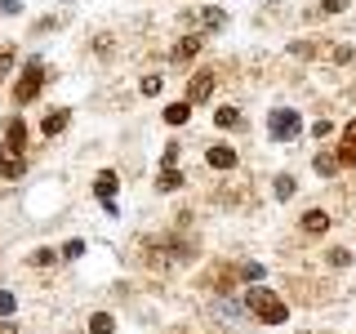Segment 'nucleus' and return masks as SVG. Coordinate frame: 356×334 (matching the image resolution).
I'll return each instance as SVG.
<instances>
[{
	"instance_id": "1a4fd4ad",
	"label": "nucleus",
	"mask_w": 356,
	"mask_h": 334,
	"mask_svg": "<svg viewBox=\"0 0 356 334\" xmlns=\"http://www.w3.org/2000/svg\"><path fill=\"white\" fill-rule=\"evenodd\" d=\"M205 165H209V170H232V165H236V152H232V148H209Z\"/></svg>"
},
{
	"instance_id": "393cba45",
	"label": "nucleus",
	"mask_w": 356,
	"mask_h": 334,
	"mask_svg": "<svg viewBox=\"0 0 356 334\" xmlns=\"http://www.w3.org/2000/svg\"><path fill=\"white\" fill-rule=\"evenodd\" d=\"M143 94H161V76H143Z\"/></svg>"
},
{
	"instance_id": "bb28decb",
	"label": "nucleus",
	"mask_w": 356,
	"mask_h": 334,
	"mask_svg": "<svg viewBox=\"0 0 356 334\" xmlns=\"http://www.w3.org/2000/svg\"><path fill=\"white\" fill-rule=\"evenodd\" d=\"M161 161H165V165H178V143H170V148H165Z\"/></svg>"
},
{
	"instance_id": "5701e85b",
	"label": "nucleus",
	"mask_w": 356,
	"mask_h": 334,
	"mask_svg": "<svg viewBox=\"0 0 356 334\" xmlns=\"http://www.w3.org/2000/svg\"><path fill=\"white\" fill-rule=\"evenodd\" d=\"M330 263H334V267H348V263H352V254L339 245V250H330Z\"/></svg>"
},
{
	"instance_id": "39448f33",
	"label": "nucleus",
	"mask_w": 356,
	"mask_h": 334,
	"mask_svg": "<svg viewBox=\"0 0 356 334\" xmlns=\"http://www.w3.org/2000/svg\"><path fill=\"white\" fill-rule=\"evenodd\" d=\"M22 174H27V161H22V152L0 148V178H22Z\"/></svg>"
},
{
	"instance_id": "412c9836",
	"label": "nucleus",
	"mask_w": 356,
	"mask_h": 334,
	"mask_svg": "<svg viewBox=\"0 0 356 334\" xmlns=\"http://www.w3.org/2000/svg\"><path fill=\"white\" fill-rule=\"evenodd\" d=\"M9 67H14V45H5V49H0V81H5Z\"/></svg>"
},
{
	"instance_id": "b1692460",
	"label": "nucleus",
	"mask_w": 356,
	"mask_h": 334,
	"mask_svg": "<svg viewBox=\"0 0 356 334\" xmlns=\"http://www.w3.org/2000/svg\"><path fill=\"white\" fill-rule=\"evenodd\" d=\"M14 294H5V289H0V317H14Z\"/></svg>"
},
{
	"instance_id": "a211bd4d",
	"label": "nucleus",
	"mask_w": 356,
	"mask_h": 334,
	"mask_svg": "<svg viewBox=\"0 0 356 334\" xmlns=\"http://www.w3.org/2000/svg\"><path fill=\"white\" fill-rule=\"evenodd\" d=\"M58 254H63V259H81V254H85V241H76V237H72V241H67Z\"/></svg>"
},
{
	"instance_id": "9d476101",
	"label": "nucleus",
	"mask_w": 356,
	"mask_h": 334,
	"mask_svg": "<svg viewBox=\"0 0 356 334\" xmlns=\"http://www.w3.org/2000/svg\"><path fill=\"white\" fill-rule=\"evenodd\" d=\"M67 120H72V111H67V107H63V111H49V116H44V125H40V129H44V138L63 134V129H67Z\"/></svg>"
},
{
	"instance_id": "f8f14e48",
	"label": "nucleus",
	"mask_w": 356,
	"mask_h": 334,
	"mask_svg": "<svg viewBox=\"0 0 356 334\" xmlns=\"http://www.w3.org/2000/svg\"><path fill=\"white\" fill-rule=\"evenodd\" d=\"M116 330V317H111V312H94V317H89V334H111Z\"/></svg>"
},
{
	"instance_id": "c85d7f7f",
	"label": "nucleus",
	"mask_w": 356,
	"mask_h": 334,
	"mask_svg": "<svg viewBox=\"0 0 356 334\" xmlns=\"http://www.w3.org/2000/svg\"><path fill=\"white\" fill-rule=\"evenodd\" d=\"M343 138H348V143H356V120H352L348 129H343Z\"/></svg>"
},
{
	"instance_id": "423d86ee",
	"label": "nucleus",
	"mask_w": 356,
	"mask_h": 334,
	"mask_svg": "<svg viewBox=\"0 0 356 334\" xmlns=\"http://www.w3.org/2000/svg\"><path fill=\"white\" fill-rule=\"evenodd\" d=\"M209 94H214V72H196L187 85V103H205Z\"/></svg>"
},
{
	"instance_id": "aec40b11",
	"label": "nucleus",
	"mask_w": 356,
	"mask_h": 334,
	"mask_svg": "<svg viewBox=\"0 0 356 334\" xmlns=\"http://www.w3.org/2000/svg\"><path fill=\"white\" fill-rule=\"evenodd\" d=\"M276 196H294V178H289V174H281V178H276Z\"/></svg>"
},
{
	"instance_id": "4468645a",
	"label": "nucleus",
	"mask_w": 356,
	"mask_h": 334,
	"mask_svg": "<svg viewBox=\"0 0 356 334\" xmlns=\"http://www.w3.org/2000/svg\"><path fill=\"white\" fill-rule=\"evenodd\" d=\"M156 187H161V192H174V187H183V174H178L174 165H165L161 178H156Z\"/></svg>"
},
{
	"instance_id": "6ab92c4d",
	"label": "nucleus",
	"mask_w": 356,
	"mask_h": 334,
	"mask_svg": "<svg viewBox=\"0 0 356 334\" xmlns=\"http://www.w3.org/2000/svg\"><path fill=\"white\" fill-rule=\"evenodd\" d=\"M241 281H263V267L259 263H241Z\"/></svg>"
},
{
	"instance_id": "2eb2a0df",
	"label": "nucleus",
	"mask_w": 356,
	"mask_h": 334,
	"mask_svg": "<svg viewBox=\"0 0 356 334\" xmlns=\"http://www.w3.org/2000/svg\"><path fill=\"white\" fill-rule=\"evenodd\" d=\"M214 120H218V129H236V125H241V111H236V107H218Z\"/></svg>"
},
{
	"instance_id": "cd10ccee",
	"label": "nucleus",
	"mask_w": 356,
	"mask_h": 334,
	"mask_svg": "<svg viewBox=\"0 0 356 334\" xmlns=\"http://www.w3.org/2000/svg\"><path fill=\"white\" fill-rule=\"evenodd\" d=\"M0 9H5V14H18V9H22V0H0Z\"/></svg>"
},
{
	"instance_id": "7ed1b4c3",
	"label": "nucleus",
	"mask_w": 356,
	"mask_h": 334,
	"mask_svg": "<svg viewBox=\"0 0 356 334\" xmlns=\"http://www.w3.org/2000/svg\"><path fill=\"white\" fill-rule=\"evenodd\" d=\"M183 22L187 27H200V31H218V27H227V14L222 9H187Z\"/></svg>"
},
{
	"instance_id": "f257e3e1",
	"label": "nucleus",
	"mask_w": 356,
	"mask_h": 334,
	"mask_svg": "<svg viewBox=\"0 0 356 334\" xmlns=\"http://www.w3.org/2000/svg\"><path fill=\"white\" fill-rule=\"evenodd\" d=\"M245 303H250V312L263 321V326H281V321L289 317V308H285V299L276 294V289H267V285H250V294H245Z\"/></svg>"
},
{
	"instance_id": "7c9ffc66",
	"label": "nucleus",
	"mask_w": 356,
	"mask_h": 334,
	"mask_svg": "<svg viewBox=\"0 0 356 334\" xmlns=\"http://www.w3.org/2000/svg\"><path fill=\"white\" fill-rule=\"evenodd\" d=\"M303 334H307V330H303Z\"/></svg>"
},
{
	"instance_id": "4be33fe9",
	"label": "nucleus",
	"mask_w": 356,
	"mask_h": 334,
	"mask_svg": "<svg viewBox=\"0 0 356 334\" xmlns=\"http://www.w3.org/2000/svg\"><path fill=\"white\" fill-rule=\"evenodd\" d=\"M339 165H356V143H343L339 148Z\"/></svg>"
},
{
	"instance_id": "20e7f679",
	"label": "nucleus",
	"mask_w": 356,
	"mask_h": 334,
	"mask_svg": "<svg viewBox=\"0 0 356 334\" xmlns=\"http://www.w3.org/2000/svg\"><path fill=\"white\" fill-rule=\"evenodd\" d=\"M267 129H272V138H294V134H298V116L276 107L272 116H267Z\"/></svg>"
},
{
	"instance_id": "a878e982",
	"label": "nucleus",
	"mask_w": 356,
	"mask_h": 334,
	"mask_svg": "<svg viewBox=\"0 0 356 334\" xmlns=\"http://www.w3.org/2000/svg\"><path fill=\"white\" fill-rule=\"evenodd\" d=\"M343 5H348V0H321V9H325V14H343Z\"/></svg>"
},
{
	"instance_id": "f3484780",
	"label": "nucleus",
	"mask_w": 356,
	"mask_h": 334,
	"mask_svg": "<svg viewBox=\"0 0 356 334\" xmlns=\"http://www.w3.org/2000/svg\"><path fill=\"white\" fill-rule=\"evenodd\" d=\"M187 116H192V103H174V107H165V120H170V125H183Z\"/></svg>"
},
{
	"instance_id": "6e6552de",
	"label": "nucleus",
	"mask_w": 356,
	"mask_h": 334,
	"mask_svg": "<svg viewBox=\"0 0 356 334\" xmlns=\"http://www.w3.org/2000/svg\"><path fill=\"white\" fill-rule=\"evenodd\" d=\"M116 192H120V178L111 174V170H103V174L94 178V196H98V200H111Z\"/></svg>"
},
{
	"instance_id": "9b49d317",
	"label": "nucleus",
	"mask_w": 356,
	"mask_h": 334,
	"mask_svg": "<svg viewBox=\"0 0 356 334\" xmlns=\"http://www.w3.org/2000/svg\"><path fill=\"white\" fill-rule=\"evenodd\" d=\"M5 148H14V152H22L27 148V125H22V120H9V129H5Z\"/></svg>"
},
{
	"instance_id": "dca6fc26",
	"label": "nucleus",
	"mask_w": 356,
	"mask_h": 334,
	"mask_svg": "<svg viewBox=\"0 0 356 334\" xmlns=\"http://www.w3.org/2000/svg\"><path fill=\"white\" fill-rule=\"evenodd\" d=\"M312 165H316V174H321V178H330L334 170H339V156H330V152H316V161H312Z\"/></svg>"
},
{
	"instance_id": "f03ea898",
	"label": "nucleus",
	"mask_w": 356,
	"mask_h": 334,
	"mask_svg": "<svg viewBox=\"0 0 356 334\" xmlns=\"http://www.w3.org/2000/svg\"><path fill=\"white\" fill-rule=\"evenodd\" d=\"M40 89H44V67L31 58V63H27V72H22V76H18V85H14V98H18L22 107H27L31 98L40 94Z\"/></svg>"
},
{
	"instance_id": "ddd939ff",
	"label": "nucleus",
	"mask_w": 356,
	"mask_h": 334,
	"mask_svg": "<svg viewBox=\"0 0 356 334\" xmlns=\"http://www.w3.org/2000/svg\"><path fill=\"white\" fill-rule=\"evenodd\" d=\"M325 228H330V214H321V209H307L303 214V232L316 237V232H325Z\"/></svg>"
},
{
	"instance_id": "c756f323",
	"label": "nucleus",
	"mask_w": 356,
	"mask_h": 334,
	"mask_svg": "<svg viewBox=\"0 0 356 334\" xmlns=\"http://www.w3.org/2000/svg\"><path fill=\"white\" fill-rule=\"evenodd\" d=\"M0 334H14V321H0Z\"/></svg>"
},
{
	"instance_id": "0eeeda50",
	"label": "nucleus",
	"mask_w": 356,
	"mask_h": 334,
	"mask_svg": "<svg viewBox=\"0 0 356 334\" xmlns=\"http://www.w3.org/2000/svg\"><path fill=\"white\" fill-rule=\"evenodd\" d=\"M200 45H205L200 36H183V40H178L174 49H170V58H174V63H192L196 54H200Z\"/></svg>"
}]
</instances>
